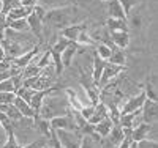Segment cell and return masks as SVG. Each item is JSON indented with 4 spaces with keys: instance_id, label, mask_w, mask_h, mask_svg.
<instances>
[{
    "instance_id": "41",
    "label": "cell",
    "mask_w": 158,
    "mask_h": 148,
    "mask_svg": "<svg viewBox=\"0 0 158 148\" xmlns=\"http://www.w3.org/2000/svg\"><path fill=\"white\" fill-rule=\"evenodd\" d=\"M19 5H21V6H29V8H33L35 5H38V0H19Z\"/></svg>"
},
{
    "instance_id": "8",
    "label": "cell",
    "mask_w": 158,
    "mask_h": 148,
    "mask_svg": "<svg viewBox=\"0 0 158 148\" xmlns=\"http://www.w3.org/2000/svg\"><path fill=\"white\" fill-rule=\"evenodd\" d=\"M156 115H158V104L156 101H150L146 98L142 107H141V118H142V123H147L155 126L156 123Z\"/></svg>"
},
{
    "instance_id": "2",
    "label": "cell",
    "mask_w": 158,
    "mask_h": 148,
    "mask_svg": "<svg viewBox=\"0 0 158 148\" xmlns=\"http://www.w3.org/2000/svg\"><path fill=\"white\" fill-rule=\"evenodd\" d=\"M77 8L76 6H71V5H67V6H59V8H51L46 11V16L44 19L41 21L43 24H48L54 29H65V27L71 25V22L76 21L77 18Z\"/></svg>"
},
{
    "instance_id": "22",
    "label": "cell",
    "mask_w": 158,
    "mask_h": 148,
    "mask_svg": "<svg viewBox=\"0 0 158 148\" xmlns=\"http://www.w3.org/2000/svg\"><path fill=\"white\" fill-rule=\"evenodd\" d=\"M106 60H101L97 54L94 55V58H92V77H94V82L98 84V80H100V76L103 73V68L106 66Z\"/></svg>"
},
{
    "instance_id": "17",
    "label": "cell",
    "mask_w": 158,
    "mask_h": 148,
    "mask_svg": "<svg viewBox=\"0 0 158 148\" xmlns=\"http://www.w3.org/2000/svg\"><path fill=\"white\" fill-rule=\"evenodd\" d=\"M111 35V41L115 47L118 49H127L128 44H130V32H114V33H109Z\"/></svg>"
},
{
    "instance_id": "3",
    "label": "cell",
    "mask_w": 158,
    "mask_h": 148,
    "mask_svg": "<svg viewBox=\"0 0 158 148\" xmlns=\"http://www.w3.org/2000/svg\"><path fill=\"white\" fill-rule=\"evenodd\" d=\"M79 82H81L85 95H87V99L90 101L92 106H97L100 101H101V91L100 88L97 87V84L94 82V77H92V73L89 71H84L81 70V77H79Z\"/></svg>"
},
{
    "instance_id": "39",
    "label": "cell",
    "mask_w": 158,
    "mask_h": 148,
    "mask_svg": "<svg viewBox=\"0 0 158 148\" xmlns=\"http://www.w3.org/2000/svg\"><path fill=\"white\" fill-rule=\"evenodd\" d=\"M51 129H52V128H51ZM49 145H51L52 148H62V145H60V142H59V139H57V132H56V129H52V131H51Z\"/></svg>"
},
{
    "instance_id": "37",
    "label": "cell",
    "mask_w": 158,
    "mask_h": 148,
    "mask_svg": "<svg viewBox=\"0 0 158 148\" xmlns=\"http://www.w3.org/2000/svg\"><path fill=\"white\" fill-rule=\"evenodd\" d=\"M136 145H138V148H158L156 140H153V139H142V140L136 142Z\"/></svg>"
},
{
    "instance_id": "35",
    "label": "cell",
    "mask_w": 158,
    "mask_h": 148,
    "mask_svg": "<svg viewBox=\"0 0 158 148\" xmlns=\"http://www.w3.org/2000/svg\"><path fill=\"white\" fill-rule=\"evenodd\" d=\"M118 2H120V5H122V8L125 11V14L128 18V14H131V10L136 6V3L139 2V0H118Z\"/></svg>"
},
{
    "instance_id": "9",
    "label": "cell",
    "mask_w": 158,
    "mask_h": 148,
    "mask_svg": "<svg viewBox=\"0 0 158 148\" xmlns=\"http://www.w3.org/2000/svg\"><path fill=\"white\" fill-rule=\"evenodd\" d=\"M38 47H40V46L36 44L33 49L27 50L25 54H22V55H19V57H16V58H11V60H10L11 66H13V68H18V70H24V68H27V66L33 62V58L40 54V49H38Z\"/></svg>"
},
{
    "instance_id": "16",
    "label": "cell",
    "mask_w": 158,
    "mask_h": 148,
    "mask_svg": "<svg viewBox=\"0 0 158 148\" xmlns=\"http://www.w3.org/2000/svg\"><path fill=\"white\" fill-rule=\"evenodd\" d=\"M106 29H108L109 33H114V32H130L128 21L114 19V18H108L106 19Z\"/></svg>"
},
{
    "instance_id": "6",
    "label": "cell",
    "mask_w": 158,
    "mask_h": 148,
    "mask_svg": "<svg viewBox=\"0 0 158 148\" xmlns=\"http://www.w3.org/2000/svg\"><path fill=\"white\" fill-rule=\"evenodd\" d=\"M49 125L52 129H63V131H73V132H79L77 131V126H76V122L71 115V110L67 114V115H62V117H56L49 120Z\"/></svg>"
},
{
    "instance_id": "40",
    "label": "cell",
    "mask_w": 158,
    "mask_h": 148,
    "mask_svg": "<svg viewBox=\"0 0 158 148\" xmlns=\"http://www.w3.org/2000/svg\"><path fill=\"white\" fill-rule=\"evenodd\" d=\"M94 112H95V106H85V107H82V109L79 110V114H81L85 120H89L92 115H94Z\"/></svg>"
},
{
    "instance_id": "29",
    "label": "cell",
    "mask_w": 158,
    "mask_h": 148,
    "mask_svg": "<svg viewBox=\"0 0 158 148\" xmlns=\"http://www.w3.org/2000/svg\"><path fill=\"white\" fill-rule=\"evenodd\" d=\"M144 93H146V98L150 101H156V88H155V79L153 76H150L146 82V87L142 88Z\"/></svg>"
},
{
    "instance_id": "33",
    "label": "cell",
    "mask_w": 158,
    "mask_h": 148,
    "mask_svg": "<svg viewBox=\"0 0 158 148\" xmlns=\"http://www.w3.org/2000/svg\"><path fill=\"white\" fill-rule=\"evenodd\" d=\"M18 6H21L19 0H2V10H0V13H2V14H6L10 10L18 8Z\"/></svg>"
},
{
    "instance_id": "45",
    "label": "cell",
    "mask_w": 158,
    "mask_h": 148,
    "mask_svg": "<svg viewBox=\"0 0 158 148\" xmlns=\"http://www.w3.org/2000/svg\"><path fill=\"white\" fill-rule=\"evenodd\" d=\"M43 148H52V146H51V145H49V142H48V145H44Z\"/></svg>"
},
{
    "instance_id": "30",
    "label": "cell",
    "mask_w": 158,
    "mask_h": 148,
    "mask_svg": "<svg viewBox=\"0 0 158 148\" xmlns=\"http://www.w3.org/2000/svg\"><path fill=\"white\" fill-rule=\"evenodd\" d=\"M71 0H38V5L44 6L46 10L51 8H59V6H67Z\"/></svg>"
},
{
    "instance_id": "15",
    "label": "cell",
    "mask_w": 158,
    "mask_h": 148,
    "mask_svg": "<svg viewBox=\"0 0 158 148\" xmlns=\"http://www.w3.org/2000/svg\"><path fill=\"white\" fill-rule=\"evenodd\" d=\"M79 46L76 43H70L67 47L63 49L62 52V55H60V60H62V66L63 68H68V66H71V62H73V57L76 55V52H77Z\"/></svg>"
},
{
    "instance_id": "34",
    "label": "cell",
    "mask_w": 158,
    "mask_h": 148,
    "mask_svg": "<svg viewBox=\"0 0 158 148\" xmlns=\"http://www.w3.org/2000/svg\"><path fill=\"white\" fill-rule=\"evenodd\" d=\"M48 142H49V139L41 137V139H36V140H33V142H30V143L19 145V148H43L44 145H48Z\"/></svg>"
},
{
    "instance_id": "32",
    "label": "cell",
    "mask_w": 158,
    "mask_h": 148,
    "mask_svg": "<svg viewBox=\"0 0 158 148\" xmlns=\"http://www.w3.org/2000/svg\"><path fill=\"white\" fill-rule=\"evenodd\" d=\"M95 43H97V41H95L94 38H90V35H89L85 30L79 35L77 39H76V44H77L79 47H82V46H94Z\"/></svg>"
},
{
    "instance_id": "36",
    "label": "cell",
    "mask_w": 158,
    "mask_h": 148,
    "mask_svg": "<svg viewBox=\"0 0 158 148\" xmlns=\"http://www.w3.org/2000/svg\"><path fill=\"white\" fill-rule=\"evenodd\" d=\"M15 98H16V93H5V91H0V106L13 104Z\"/></svg>"
},
{
    "instance_id": "19",
    "label": "cell",
    "mask_w": 158,
    "mask_h": 148,
    "mask_svg": "<svg viewBox=\"0 0 158 148\" xmlns=\"http://www.w3.org/2000/svg\"><path fill=\"white\" fill-rule=\"evenodd\" d=\"M33 11V8H29V6H18V8H13L10 10L5 18L8 21H16V19H27L30 16V13Z\"/></svg>"
},
{
    "instance_id": "43",
    "label": "cell",
    "mask_w": 158,
    "mask_h": 148,
    "mask_svg": "<svg viewBox=\"0 0 158 148\" xmlns=\"http://www.w3.org/2000/svg\"><path fill=\"white\" fill-rule=\"evenodd\" d=\"M2 60H5V52H3L2 46H0V62H2Z\"/></svg>"
},
{
    "instance_id": "38",
    "label": "cell",
    "mask_w": 158,
    "mask_h": 148,
    "mask_svg": "<svg viewBox=\"0 0 158 148\" xmlns=\"http://www.w3.org/2000/svg\"><path fill=\"white\" fill-rule=\"evenodd\" d=\"M46 11H48V10H46L44 6H41V5H35L32 13H33V14H35L40 21H43V19H44V16H46Z\"/></svg>"
},
{
    "instance_id": "21",
    "label": "cell",
    "mask_w": 158,
    "mask_h": 148,
    "mask_svg": "<svg viewBox=\"0 0 158 148\" xmlns=\"http://www.w3.org/2000/svg\"><path fill=\"white\" fill-rule=\"evenodd\" d=\"M13 106H15L16 109L21 112V115H22V117L30 118V120H33V118H35V112H33V109H32V107H30L27 102H25L22 98L16 96V98H15V101H13Z\"/></svg>"
},
{
    "instance_id": "4",
    "label": "cell",
    "mask_w": 158,
    "mask_h": 148,
    "mask_svg": "<svg viewBox=\"0 0 158 148\" xmlns=\"http://www.w3.org/2000/svg\"><path fill=\"white\" fill-rule=\"evenodd\" d=\"M70 43H71V41H68L67 38H63L62 35H59L57 43L48 49V50H49V54H51V62H52V65H54V73H56V76H60V74H62V71H63L60 55H62L63 49L67 47Z\"/></svg>"
},
{
    "instance_id": "23",
    "label": "cell",
    "mask_w": 158,
    "mask_h": 148,
    "mask_svg": "<svg viewBox=\"0 0 158 148\" xmlns=\"http://www.w3.org/2000/svg\"><path fill=\"white\" fill-rule=\"evenodd\" d=\"M106 117H109V115H108V109H106V106L100 101V102L95 106V112H94V115L87 120V123H89V125H97L98 122L104 120Z\"/></svg>"
},
{
    "instance_id": "26",
    "label": "cell",
    "mask_w": 158,
    "mask_h": 148,
    "mask_svg": "<svg viewBox=\"0 0 158 148\" xmlns=\"http://www.w3.org/2000/svg\"><path fill=\"white\" fill-rule=\"evenodd\" d=\"M109 63H114V65H118V66H127V57H125V54L122 49H118V47H114L112 49V54H111V57L108 60Z\"/></svg>"
},
{
    "instance_id": "24",
    "label": "cell",
    "mask_w": 158,
    "mask_h": 148,
    "mask_svg": "<svg viewBox=\"0 0 158 148\" xmlns=\"http://www.w3.org/2000/svg\"><path fill=\"white\" fill-rule=\"evenodd\" d=\"M63 93H65V96H67V101L70 104V109L71 110H81L82 109V104L81 101H79V96H77V93L73 90V88H63Z\"/></svg>"
},
{
    "instance_id": "11",
    "label": "cell",
    "mask_w": 158,
    "mask_h": 148,
    "mask_svg": "<svg viewBox=\"0 0 158 148\" xmlns=\"http://www.w3.org/2000/svg\"><path fill=\"white\" fill-rule=\"evenodd\" d=\"M85 29H87V24H85V22H81V24H71V25H68V27H65V29H62V30H60V35H62L63 38H67L68 41L76 43L77 36L81 35Z\"/></svg>"
},
{
    "instance_id": "27",
    "label": "cell",
    "mask_w": 158,
    "mask_h": 148,
    "mask_svg": "<svg viewBox=\"0 0 158 148\" xmlns=\"http://www.w3.org/2000/svg\"><path fill=\"white\" fill-rule=\"evenodd\" d=\"M6 29H11L15 32H30L29 24L25 19H16V21H8L6 19Z\"/></svg>"
},
{
    "instance_id": "10",
    "label": "cell",
    "mask_w": 158,
    "mask_h": 148,
    "mask_svg": "<svg viewBox=\"0 0 158 148\" xmlns=\"http://www.w3.org/2000/svg\"><path fill=\"white\" fill-rule=\"evenodd\" d=\"M144 101H146V93H144V90H141L136 96H133V98H130V99H127V102L120 107V115H123V114H131V112H135V110H139L141 107H142V104H144Z\"/></svg>"
},
{
    "instance_id": "14",
    "label": "cell",
    "mask_w": 158,
    "mask_h": 148,
    "mask_svg": "<svg viewBox=\"0 0 158 148\" xmlns=\"http://www.w3.org/2000/svg\"><path fill=\"white\" fill-rule=\"evenodd\" d=\"M153 129L152 125H147V123H139L138 126H135L131 129V140L133 142H139L142 139H147V136L150 134V131Z\"/></svg>"
},
{
    "instance_id": "12",
    "label": "cell",
    "mask_w": 158,
    "mask_h": 148,
    "mask_svg": "<svg viewBox=\"0 0 158 148\" xmlns=\"http://www.w3.org/2000/svg\"><path fill=\"white\" fill-rule=\"evenodd\" d=\"M27 21V24H29V30H30V33L38 39V43H43V22L40 21L33 13H30V16L25 19Z\"/></svg>"
},
{
    "instance_id": "1",
    "label": "cell",
    "mask_w": 158,
    "mask_h": 148,
    "mask_svg": "<svg viewBox=\"0 0 158 148\" xmlns=\"http://www.w3.org/2000/svg\"><path fill=\"white\" fill-rule=\"evenodd\" d=\"M56 91H59V90H56ZM56 91H52L48 96H44L41 107H40L38 115L44 120H52L56 117L67 115L70 112V104L67 101V96H60V95L56 96Z\"/></svg>"
},
{
    "instance_id": "31",
    "label": "cell",
    "mask_w": 158,
    "mask_h": 148,
    "mask_svg": "<svg viewBox=\"0 0 158 148\" xmlns=\"http://www.w3.org/2000/svg\"><path fill=\"white\" fill-rule=\"evenodd\" d=\"M95 54L101 58V60H109V57H111V54H112V49L111 47H108L106 44H101V43H98L97 44V50H95Z\"/></svg>"
},
{
    "instance_id": "13",
    "label": "cell",
    "mask_w": 158,
    "mask_h": 148,
    "mask_svg": "<svg viewBox=\"0 0 158 148\" xmlns=\"http://www.w3.org/2000/svg\"><path fill=\"white\" fill-rule=\"evenodd\" d=\"M106 10H108V14L109 18H114V19H122V21H127V14L120 5L118 0H106Z\"/></svg>"
},
{
    "instance_id": "44",
    "label": "cell",
    "mask_w": 158,
    "mask_h": 148,
    "mask_svg": "<svg viewBox=\"0 0 158 148\" xmlns=\"http://www.w3.org/2000/svg\"><path fill=\"white\" fill-rule=\"evenodd\" d=\"M130 148H138V145H136V142H131V145H130Z\"/></svg>"
},
{
    "instance_id": "18",
    "label": "cell",
    "mask_w": 158,
    "mask_h": 148,
    "mask_svg": "<svg viewBox=\"0 0 158 148\" xmlns=\"http://www.w3.org/2000/svg\"><path fill=\"white\" fill-rule=\"evenodd\" d=\"M123 136H125L123 128H122L120 125H114L112 129L109 131V134L106 136V139H108V143H109L111 146H115V148H117L118 143L123 140Z\"/></svg>"
},
{
    "instance_id": "5",
    "label": "cell",
    "mask_w": 158,
    "mask_h": 148,
    "mask_svg": "<svg viewBox=\"0 0 158 148\" xmlns=\"http://www.w3.org/2000/svg\"><path fill=\"white\" fill-rule=\"evenodd\" d=\"M125 70H127V66H118V65H114V63H109L108 62L106 66L103 68V73H101L100 80H98V84H97V87L100 88V91L106 87L109 82H112L114 79H117Z\"/></svg>"
},
{
    "instance_id": "25",
    "label": "cell",
    "mask_w": 158,
    "mask_h": 148,
    "mask_svg": "<svg viewBox=\"0 0 158 148\" xmlns=\"http://www.w3.org/2000/svg\"><path fill=\"white\" fill-rule=\"evenodd\" d=\"M33 125H35V128L38 129V132L41 134L43 137H46V139H49V136H51V125H49V120H44V118H41L40 115H35V118H33Z\"/></svg>"
},
{
    "instance_id": "42",
    "label": "cell",
    "mask_w": 158,
    "mask_h": 148,
    "mask_svg": "<svg viewBox=\"0 0 158 148\" xmlns=\"http://www.w3.org/2000/svg\"><path fill=\"white\" fill-rule=\"evenodd\" d=\"M6 142V131L3 129V126L0 125V148L3 146V143Z\"/></svg>"
},
{
    "instance_id": "7",
    "label": "cell",
    "mask_w": 158,
    "mask_h": 148,
    "mask_svg": "<svg viewBox=\"0 0 158 148\" xmlns=\"http://www.w3.org/2000/svg\"><path fill=\"white\" fill-rule=\"evenodd\" d=\"M56 132L62 148H79V143H81V134L79 132L63 131V129H56Z\"/></svg>"
},
{
    "instance_id": "20",
    "label": "cell",
    "mask_w": 158,
    "mask_h": 148,
    "mask_svg": "<svg viewBox=\"0 0 158 148\" xmlns=\"http://www.w3.org/2000/svg\"><path fill=\"white\" fill-rule=\"evenodd\" d=\"M92 126H94V132L95 134H98L101 139H106V136L109 134V131L112 129L114 123H112V120L109 117H106L104 120H101V122H98L97 125H92Z\"/></svg>"
},
{
    "instance_id": "28",
    "label": "cell",
    "mask_w": 158,
    "mask_h": 148,
    "mask_svg": "<svg viewBox=\"0 0 158 148\" xmlns=\"http://www.w3.org/2000/svg\"><path fill=\"white\" fill-rule=\"evenodd\" d=\"M103 139H95L92 136H87V134H82L81 136V143H79V148H98Z\"/></svg>"
}]
</instances>
